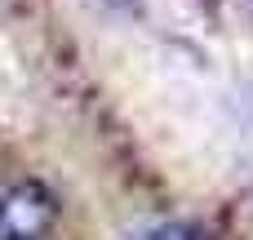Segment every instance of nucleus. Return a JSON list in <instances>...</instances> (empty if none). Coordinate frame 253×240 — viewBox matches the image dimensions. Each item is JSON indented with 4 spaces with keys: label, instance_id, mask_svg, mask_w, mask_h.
Listing matches in <instances>:
<instances>
[{
    "label": "nucleus",
    "instance_id": "1",
    "mask_svg": "<svg viewBox=\"0 0 253 240\" xmlns=\"http://www.w3.org/2000/svg\"><path fill=\"white\" fill-rule=\"evenodd\" d=\"M58 196L40 178H22L0 192V240H44L58 227Z\"/></svg>",
    "mask_w": 253,
    "mask_h": 240
},
{
    "label": "nucleus",
    "instance_id": "2",
    "mask_svg": "<svg viewBox=\"0 0 253 240\" xmlns=\"http://www.w3.org/2000/svg\"><path fill=\"white\" fill-rule=\"evenodd\" d=\"M142 240H200L191 227H182V223H160V227H151Z\"/></svg>",
    "mask_w": 253,
    "mask_h": 240
}]
</instances>
